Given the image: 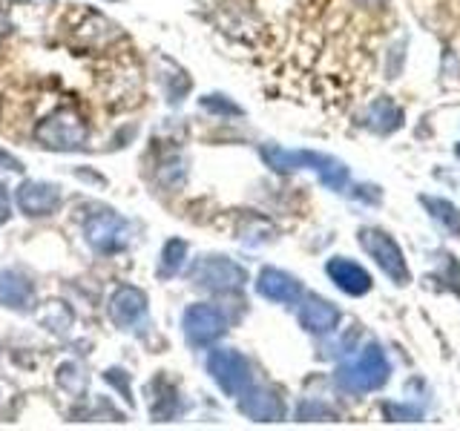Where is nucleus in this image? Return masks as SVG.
I'll list each match as a JSON object with an SVG mask.
<instances>
[{
    "label": "nucleus",
    "instance_id": "obj_28",
    "mask_svg": "<svg viewBox=\"0 0 460 431\" xmlns=\"http://www.w3.org/2000/svg\"><path fill=\"white\" fill-rule=\"evenodd\" d=\"M357 4H363V6H380V4H385V0H357Z\"/></svg>",
    "mask_w": 460,
    "mask_h": 431
},
{
    "label": "nucleus",
    "instance_id": "obj_11",
    "mask_svg": "<svg viewBox=\"0 0 460 431\" xmlns=\"http://www.w3.org/2000/svg\"><path fill=\"white\" fill-rule=\"evenodd\" d=\"M256 294L268 302H279V305H296L302 299V282L279 268H262L256 279Z\"/></svg>",
    "mask_w": 460,
    "mask_h": 431
},
{
    "label": "nucleus",
    "instance_id": "obj_26",
    "mask_svg": "<svg viewBox=\"0 0 460 431\" xmlns=\"http://www.w3.org/2000/svg\"><path fill=\"white\" fill-rule=\"evenodd\" d=\"M6 219H9V193H6V187L0 184V224Z\"/></svg>",
    "mask_w": 460,
    "mask_h": 431
},
{
    "label": "nucleus",
    "instance_id": "obj_20",
    "mask_svg": "<svg viewBox=\"0 0 460 431\" xmlns=\"http://www.w3.org/2000/svg\"><path fill=\"white\" fill-rule=\"evenodd\" d=\"M383 414L388 423H417L423 420V409L420 406H406V402H385Z\"/></svg>",
    "mask_w": 460,
    "mask_h": 431
},
{
    "label": "nucleus",
    "instance_id": "obj_22",
    "mask_svg": "<svg viewBox=\"0 0 460 431\" xmlns=\"http://www.w3.org/2000/svg\"><path fill=\"white\" fill-rule=\"evenodd\" d=\"M325 417H331V409H325L323 402H299L296 409V420H325Z\"/></svg>",
    "mask_w": 460,
    "mask_h": 431
},
{
    "label": "nucleus",
    "instance_id": "obj_23",
    "mask_svg": "<svg viewBox=\"0 0 460 431\" xmlns=\"http://www.w3.org/2000/svg\"><path fill=\"white\" fill-rule=\"evenodd\" d=\"M446 277L455 279L452 287H455V294L460 296V262H457V256H446Z\"/></svg>",
    "mask_w": 460,
    "mask_h": 431
},
{
    "label": "nucleus",
    "instance_id": "obj_12",
    "mask_svg": "<svg viewBox=\"0 0 460 431\" xmlns=\"http://www.w3.org/2000/svg\"><path fill=\"white\" fill-rule=\"evenodd\" d=\"M328 277L331 282H334L342 294H349V296H366L371 291V273L363 268V265H357L351 262V259H345V256H334V259H328Z\"/></svg>",
    "mask_w": 460,
    "mask_h": 431
},
{
    "label": "nucleus",
    "instance_id": "obj_18",
    "mask_svg": "<svg viewBox=\"0 0 460 431\" xmlns=\"http://www.w3.org/2000/svg\"><path fill=\"white\" fill-rule=\"evenodd\" d=\"M184 259H187V242L170 239L162 248V268H158V273H162V277H176L184 268Z\"/></svg>",
    "mask_w": 460,
    "mask_h": 431
},
{
    "label": "nucleus",
    "instance_id": "obj_3",
    "mask_svg": "<svg viewBox=\"0 0 460 431\" xmlns=\"http://www.w3.org/2000/svg\"><path fill=\"white\" fill-rule=\"evenodd\" d=\"M357 242L363 244V251L380 265V270L394 285H409L411 273H409V265H406V256H402L400 244L392 236H388L385 230H380V227H363L357 233Z\"/></svg>",
    "mask_w": 460,
    "mask_h": 431
},
{
    "label": "nucleus",
    "instance_id": "obj_25",
    "mask_svg": "<svg viewBox=\"0 0 460 431\" xmlns=\"http://www.w3.org/2000/svg\"><path fill=\"white\" fill-rule=\"evenodd\" d=\"M0 170H12V172H21L23 164L18 162L14 155H9L6 150H0Z\"/></svg>",
    "mask_w": 460,
    "mask_h": 431
},
{
    "label": "nucleus",
    "instance_id": "obj_14",
    "mask_svg": "<svg viewBox=\"0 0 460 431\" xmlns=\"http://www.w3.org/2000/svg\"><path fill=\"white\" fill-rule=\"evenodd\" d=\"M144 311H147V294L138 291L136 285H121L110 299V316L119 328H129L138 322Z\"/></svg>",
    "mask_w": 460,
    "mask_h": 431
},
{
    "label": "nucleus",
    "instance_id": "obj_4",
    "mask_svg": "<svg viewBox=\"0 0 460 431\" xmlns=\"http://www.w3.org/2000/svg\"><path fill=\"white\" fill-rule=\"evenodd\" d=\"M35 138L49 150H78L86 141V124L75 110H58L35 127Z\"/></svg>",
    "mask_w": 460,
    "mask_h": 431
},
{
    "label": "nucleus",
    "instance_id": "obj_1",
    "mask_svg": "<svg viewBox=\"0 0 460 431\" xmlns=\"http://www.w3.org/2000/svg\"><path fill=\"white\" fill-rule=\"evenodd\" d=\"M262 162L277 170V172H294V170H314L320 181L328 190L342 193L349 187V167H345L340 158L328 155V153H316V150H285L279 144H265L262 150Z\"/></svg>",
    "mask_w": 460,
    "mask_h": 431
},
{
    "label": "nucleus",
    "instance_id": "obj_16",
    "mask_svg": "<svg viewBox=\"0 0 460 431\" xmlns=\"http://www.w3.org/2000/svg\"><path fill=\"white\" fill-rule=\"evenodd\" d=\"M32 285H29L21 273H0V305L6 308H29L32 305Z\"/></svg>",
    "mask_w": 460,
    "mask_h": 431
},
{
    "label": "nucleus",
    "instance_id": "obj_13",
    "mask_svg": "<svg viewBox=\"0 0 460 431\" xmlns=\"http://www.w3.org/2000/svg\"><path fill=\"white\" fill-rule=\"evenodd\" d=\"M61 205V187L58 184H47V181H23L18 190V207L32 216V219H40V216H49Z\"/></svg>",
    "mask_w": 460,
    "mask_h": 431
},
{
    "label": "nucleus",
    "instance_id": "obj_17",
    "mask_svg": "<svg viewBox=\"0 0 460 431\" xmlns=\"http://www.w3.org/2000/svg\"><path fill=\"white\" fill-rule=\"evenodd\" d=\"M420 205L429 210V216L435 222H440L455 239H460V210L440 196H420Z\"/></svg>",
    "mask_w": 460,
    "mask_h": 431
},
{
    "label": "nucleus",
    "instance_id": "obj_27",
    "mask_svg": "<svg viewBox=\"0 0 460 431\" xmlns=\"http://www.w3.org/2000/svg\"><path fill=\"white\" fill-rule=\"evenodd\" d=\"M9 29H12V23H9V18H6V12H0V40H4V38L9 35Z\"/></svg>",
    "mask_w": 460,
    "mask_h": 431
},
{
    "label": "nucleus",
    "instance_id": "obj_21",
    "mask_svg": "<svg viewBox=\"0 0 460 431\" xmlns=\"http://www.w3.org/2000/svg\"><path fill=\"white\" fill-rule=\"evenodd\" d=\"M201 107L213 115H242V107L234 104L227 95H205L201 98Z\"/></svg>",
    "mask_w": 460,
    "mask_h": 431
},
{
    "label": "nucleus",
    "instance_id": "obj_19",
    "mask_svg": "<svg viewBox=\"0 0 460 431\" xmlns=\"http://www.w3.org/2000/svg\"><path fill=\"white\" fill-rule=\"evenodd\" d=\"M55 380L72 397H81L86 391V374H84V368L78 363H64L61 368H58Z\"/></svg>",
    "mask_w": 460,
    "mask_h": 431
},
{
    "label": "nucleus",
    "instance_id": "obj_24",
    "mask_svg": "<svg viewBox=\"0 0 460 431\" xmlns=\"http://www.w3.org/2000/svg\"><path fill=\"white\" fill-rule=\"evenodd\" d=\"M107 380H110L112 385L124 388V394H127V402H133V394H129V380H127V374H124V371H107Z\"/></svg>",
    "mask_w": 460,
    "mask_h": 431
},
{
    "label": "nucleus",
    "instance_id": "obj_15",
    "mask_svg": "<svg viewBox=\"0 0 460 431\" xmlns=\"http://www.w3.org/2000/svg\"><path fill=\"white\" fill-rule=\"evenodd\" d=\"M366 127L374 129L377 136H388V133H394V129L402 127V110L394 104L392 98H377L374 104L368 107L366 112Z\"/></svg>",
    "mask_w": 460,
    "mask_h": 431
},
{
    "label": "nucleus",
    "instance_id": "obj_9",
    "mask_svg": "<svg viewBox=\"0 0 460 431\" xmlns=\"http://www.w3.org/2000/svg\"><path fill=\"white\" fill-rule=\"evenodd\" d=\"M239 411L256 423H279L285 417V402L277 391H273V388L248 385L239 394Z\"/></svg>",
    "mask_w": 460,
    "mask_h": 431
},
{
    "label": "nucleus",
    "instance_id": "obj_7",
    "mask_svg": "<svg viewBox=\"0 0 460 431\" xmlns=\"http://www.w3.org/2000/svg\"><path fill=\"white\" fill-rule=\"evenodd\" d=\"M184 337L190 345L196 348H205V345H213L216 339L225 337L227 330V320L225 313L216 308V305H208V302H199V305H190L184 311Z\"/></svg>",
    "mask_w": 460,
    "mask_h": 431
},
{
    "label": "nucleus",
    "instance_id": "obj_2",
    "mask_svg": "<svg viewBox=\"0 0 460 431\" xmlns=\"http://www.w3.org/2000/svg\"><path fill=\"white\" fill-rule=\"evenodd\" d=\"M392 377V363H388L385 351L377 342H368L363 351L354 359H349L345 365L337 368L334 380L342 391L349 394H368V391H380V388Z\"/></svg>",
    "mask_w": 460,
    "mask_h": 431
},
{
    "label": "nucleus",
    "instance_id": "obj_10",
    "mask_svg": "<svg viewBox=\"0 0 460 431\" xmlns=\"http://www.w3.org/2000/svg\"><path fill=\"white\" fill-rule=\"evenodd\" d=\"M340 308L334 305V302H328L323 296H305L299 305V325L308 330V334L314 337H328L334 334V330L340 328Z\"/></svg>",
    "mask_w": 460,
    "mask_h": 431
},
{
    "label": "nucleus",
    "instance_id": "obj_8",
    "mask_svg": "<svg viewBox=\"0 0 460 431\" xmlns=\"http://www.w3.org/2000/svg\"><path fill=\"white\" fill-rule=\"evenodd\" d=\"M86 242L93 244L98 253H119L127 248L129 242V227L121 216H115L112 210H101L86 219Z\"/></svg>",
    "mask_w": 460,
    "mask_h": 431
},
{
    "label": "nucleus",
    "instance_id": "obj_5",
    "mask_svg": "<svg viewBox=\"0 0 460 431\" xmlns=\"http://www.w3.org/2000/svg\"><path fill=\"white\" fill-rule=\"evenodd\" d=\"M190 279L196 282V287H201V291L230 294V291H239V287L248 282V273L227 256H205L193 265Z\"/></svg>",
    "mask_w": 460,
    "mask_h": 431
},
{
    "label": "nucleus",
    "instance_id": "obj_29",
    "mask_svg": "<svg viewBox=\"0 0 460 431\" xmlns=\"http://www.w3.org/2000/svg\"><path fill=\"white\" fill-rule=\"evenodd\" d=\"M457 155H460V144H457Z\"/></svg>",
    "mask_w": 460,
    "mask_h": 431
},
{
    "label": "nucleus",
    "instance_id": "obj_6",
    "mask_svg": "<svg viewBox=\"0 0 460 431\" xmlns=\"http://www.w3.org/2000/svg\"><path fill=\"white\" fill-rule=\"evenodd\" d=\"M208 371L227 397H239L251 385V365L234 348H216L208 356Z\"/></svg>",
    "mask_w": 460,
    "mask_h": 431
}]
</instances>
